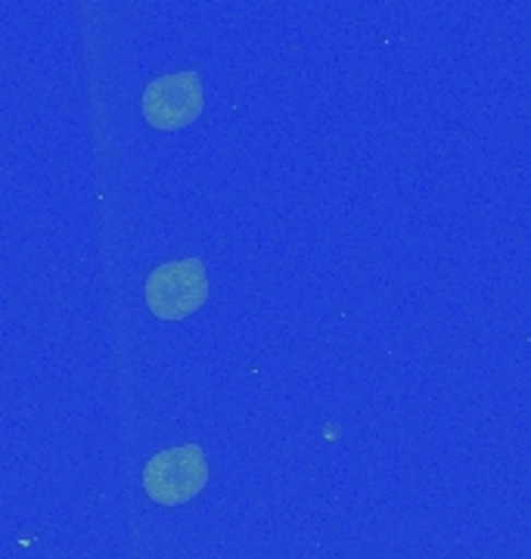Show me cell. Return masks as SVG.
<instances>
[{
	"label": "cell",
	"instance_id": "6da1fadb",
	"mask_svg": "<svg viewBox=\"0 0 531 559\" xmlns=\"http://www.w3.org/2000/svg\"><path fill=\"white\" fill-rule=\"evenodd\" d=\"M209 485V460L199 444L168 448L143 466V488L150 500L177 507L193 500Z\"/></svg>",
	"mask_w": 531,
	"mask_h": 559
},
{
	"label": "cell",
	"instance_id": "7a4b0ae2",
	"mask_svg": "<svg viewBox=\"0 0 531 559\" xmlns=\"http://www.w3.org/2000/svg\"><path fill=\"white\" fill-rule=\"evenodd\" d=\"M209 301L205 261L180 259L146 277V305L158 320H184Z\"/></svg>",
	"mask_w": 531,
	"mask_h": 559
},
{
	"label": "cell",
	"instance_id": "3957f363",
	"mask_svg": "<svg viewBox=\"0 0 531 559\" xmlns=\"http://www.w3.org/2000/svg\"><path fill=\"white\" fill-rule=\"evenodd\" d=\"M202 112V81L197 72H175L150 81L143 91V119L158 131H180Z\"/></svg>",
	"mask_w": 531,
	"mask_h": 559
}]
</instances>
